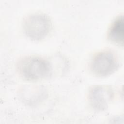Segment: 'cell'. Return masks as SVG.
Segmentation results:
<instances>
[{
	"label": "cell",
	"instance_id": "obj_1",
	"mask_svg": "<svg viewBox=\"0 0 124 124\" xmlns=\"http://www.w3.org/2000/svg\"><path fill=\"white\" fill-rule=\"evenodd\" d=\"M17 70L25 79L37 81L46 78L51 73V66L47 60L38 56L22 58L17 65Z\"/></svg>",
	"mask_w": 124,
	"mask_h": 124
},
{
	"label": "cell",
	"instance_id": "obj_2",
	"mask_svg": "<svg viewBox=\"0 0 124 124\" xmlns=\"http://www.w3.org/2000/svg\"><path fill=\"white\" fill-rule=\"evenodd\" d=\"M51 27V21L48 16L40 13L28 16L23 24L25 34L33 40H40L46 37L49 33Z\"/></svg>",
	"mask_w": 124,
	"mask_h": 124
},
{
	"label": "cell",
	"instance_id": "obj_3",
	"mask_svg": "<svg viewBox=\"0 0 124 124\" xmlns=\"http://www.w3.org/2000/svg\"><path fill=\"white\" fill-rule=\"evenodd\" d=\"M90 65L94 75L104 77L112 74L117 69L119 62L116 55L112 51L104 50L93 56Z\"/></svg>",
	"mask_w": 124,
	"mask_h": 124
},
{
	"label": "cell",
	"instance_id": "obj_4",
	"mask_svg": "<svg viewBox=\"0 0 124 124\" xmlns=\"http://www.w3.org/2000/svg\"><path fill=\"white\" fill-rule=\"evenodd\" d=\"M114 97L113 91L110 87L96 85L93 87L88 93L89 103L96 111L105 110Z\"/></svg>",
	"mask_w": 124,
	"mask_h": 124
},
{
	"label": "cell",
	"instance_id": "obj_5",
	"mask_svg": "<svg viewBox=\"0 0 124 124\" xmlns=\"http://www.w3.org/2000/svg\"><path fill=\"white\" fill-rule=\"evenodd\" d=\"M123 16H118L111 24L108 31V39L113 43L123 46L124 33Z\"/></svg>",
	"mask_w": 124,
	"mask_h": 124
}]
</instances>
